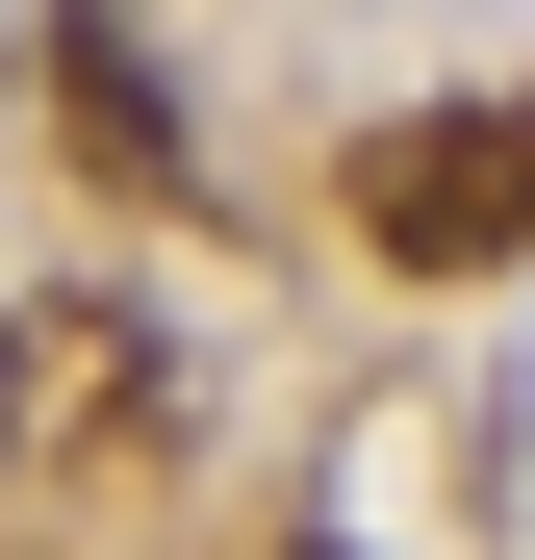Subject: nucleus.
<instances>
[{
  "label": "nucleus",
  "mask_w": 535,
  "mask_h": 560,
  "mask_svg": "<svg viewBox=\"0 0 535 560\" xmlns=\"http://www.w3.org/2000/svg\"><path fill=\"white\" fill-rule=\"evenodd\" d=\"M357 230H383L408 280H485V255H535V103H408L383 153H357Z\"/></svg>",
  "instance_id": "nucleus-1"
},
{
  "label": "nucleus",
  "mask_w": 535,
  "mask_h": 560,
  "mask_svg": "<svg viewBox=\"0 0 535 560\" xmlns=\"http://www.w3.org/2000/svg\"><path fill=\"white\" fill-rule=\"evenodd\" d=\"M51 128L103 153V178H178V103H153V51H128V26H51Z\"/></svg>",
  "instance_id": "nucleus-2"
}]
</instances>
